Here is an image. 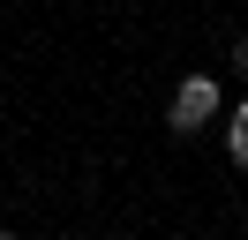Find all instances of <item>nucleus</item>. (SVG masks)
<instances>
[{
	"label": "nucleus",
	"instance_id": "2",
	"mask_svg": "<svg viewBox=\"0 0 248 240\" xmlns=\"http://www.w3.org/2000/svg\"><path fill=\"white\" fill-rule=\"evenodd\" d=\"M226 158H233V165L248 173V98L233 105V128H226Z\"/></svg>",
	"mask_w": 248,
	"mask_h": 240
},
{
	"label": "nucleus",
	"instance_id": "4",
	"mask_svg": "<svg viewBox=\"0 0 248 240\" xmlns=\"http://www.w3.org/2000/svg\"><path fill=\"white\" fill-rule=\"evenodd\" d=\"M0 240H23V233H8V225H0Z\"/></svg>",
	"mask_w": 248,
	"mask_h": 240
},
{
	"label": "nucleus",
	"instance_id": "1",
	"mask_svg": "<svg viewBox=\"0 0 248 240\" xmlns=\"http://www.w3.org/2000/svg\"><path fill=\"white\" fill-rule=\"evenodd\" d=\"M211 120H218V83L211 75H181V90H173V105H166V128L196 135V128H211Z\"/></svg>",
	"mask_w": 248,
	"mask_h": 240
},
{
	"label": "nucleus",
	"instance_id": "3",
	"mask_svg": "<svg viewBox=\"0 0 248 240\" xmlns=\"http://www.w3.org/2000/svg\"><path fill=\"white\" fill-rule=\"evenodd\" d=\"M233 68H241V75H248V38H233Z\"/></svg>",
	"mask_w": 248,
	"mask_h": 240
}]
</instances>
